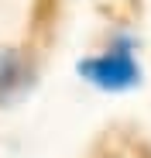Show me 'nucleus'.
Wrapping results in <instances>:
<instances>
[{
  "mask_svg": "<svg viewBox=\"0 0 151 158\" xmlns=\"http://www.w3.org/2000/svg\"><path fill=\"white\" fill-rule=\"evenodd\" d=\"M79 76L86 79V83L100 86V89H131L137 86V79H141V65L134 59V52L127 45H113L107 52H100V55H89L79 62Z\"/></svg>",
  "mask_w": 151,
  "mask_h": 158,
  "instance_id": "obj_1",
  "label": "nucleus"
}]
</instances>
